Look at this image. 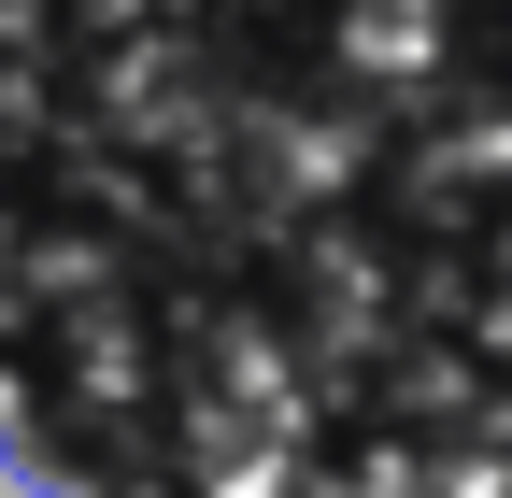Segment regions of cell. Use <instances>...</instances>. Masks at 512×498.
I'll return each instance as SVG.
<instances>
[{"instance_id":"cell-1","label":"cell","mask_w":512,"mask_h":498,"mask_svg":"<svg viewBox=\"0 0 512 498\" xmlns=\"http://www.w3.org/2000/svg\"><path fill=\"white\" fill-rule=\"evenodd\" d=\"M0 456L43 498L512 484V0H0Z\"/></svg>"},{"instance_id":"cell-2","label":"cell","mask_w":512,"mask_h":498,"mask_svg":"<svg viewBox=\"0 0 512 498\" xmlns=\"http://www.w3.org/2000/svg\"><path fill=\"white\" fill-rule=\"evenodd\" d=\"M484 498H512V484H484Z\"/></svg>"}]
</instances>
